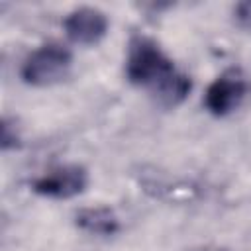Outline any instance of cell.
I'll return each instance as SVG.
<instances>
[{
    "label": "cell",
    "instance_id": "cell-1",
    "mask_svg": "<svg viewBox=\"0 0 251 251\" xmlns=\"http://www.w3.org/2000/svg\"><path fill=\"white\" fill-rule=\"evenodd\" d=\"M126 76L131 84L147 88L165 108H175L192 90L188 75L176 71L173 59L149 37H133L126 59Z\"/></svg>",
    "mask_w": 251,
    "mask_h": 251
},
{
    "label": "cell",
    "instance_id": "cell-2",
    "mask_svg": "<svg viewBox=\"0 0 251 251\" xmlns=\"http://www.w3.org/2000/svg\"><path fill=\"white\" fill-rule=\"evenodd\" d=\"M73 65V53L61 43H45L31 51L22 63L20 76L29 86H51L61 82Z\"/></svg>",
    "mask_w": 251,
    "mask_h": 251
},
{
    "label": "cell",
    "instance_id": "cell-3",
    "mask_svg": "<svg viewBox=\"0 0 251 251\" xmlns=\"http://www.w3.org/2000/svg\"><path fill=\"white\" fill-rule=\"evenodd\" d=\"M88 186V173L80 165H61L31 182V190L53 200H67L82 194Z\"/></svg>",
    "mask_w": 251,
    "mask_h": 251
},
{
    "label": "cell",
    "instance_id": "cell-4",
    "mask_svg": "<svg viewBox=\"0 0 251 251\" xmlns=\"http://www.w3.org/2000/svg\"><path fill=\"white\" fill-rule=\"evenodd\" d=\"M245 92H247L245 76L237 69H231L222 73L210 82L204 94V104L212 116L222 118L233 112L241 104V100L245 98Z\"/></svg>",
    "mask_w": 251,
    "mask_h": 251
},
{
    "label": "cell",
    "instance_id": "cell-5",
    "mask_svg": "<svg viewBox=\"0 0 251 251\" xmlns=\"http://www.w3.org/2000/svg\"><path fill=\"white\" fill-rule=\"evenodd\" d=\"M63 29L76 45H96L108 31V18L94 6H80L67 14Z\"/></svg>",
    "mask_w": 251,
    "mask_h": 251
},
{
    "label": "cell",
    "instance_id": "cell-6",
    "mask_svg": "<svg viewBox=\"0 0 251 251\" xmlns=\"http://www.w3.org/2000/svg\"><path fill=\"white\" fill-rule=\"evenodd\" d=\"M75 224L78 229L90 235H114L120 229V220L108 206H90L78 210Z\"/></svg>",
    "mask_w": 251,
    "mask_h": 251
},
{
    "label": "cell",
    "instance_id": "cell-7",
    "mask_svg": "<svg viewBox=\"0 0 251 251\" xmlns=\"http://www.w3.org/2000/svg\"><path fill=\"white\" fill-rule=\"evenodd\" d=\"M20 127L16 124V120L4 116L2 118V133H0V145L4 151L8 149H16L20 145Z\"/></svg>",
    "mask_w": 251,
    "mask_h": 251
},
{
    "label": "cell",
    "instance_id": "cell-8",
    "mask_svg": "<svg viewBox=\"0 0 251 251\" xmlns=\"http://www.w3.org/2000/svg\"><path fill=\"white\" fill-rule=\"evenodd\" d=\"M233 20H235V24L239 27L251 29V0L235 4V8H233Z\"/></svg>",
    "mask_w": 251,
    "mask_h": 251
},
{
    "label": "cell",
    "instance_id": "cell-9",
    "mask_svg": "<svg viewBox=\"0 0 251 251\" xmlns=\"http://www.w3.org/2000/svg\"><path fill=\"white\" fill-rule=\"evenodd\" d=\"M194 251H226V249H220V247H202V249H194Z\"/></svg>",
    "mask_w": 251,
    "mask_h": 251
}]
</instances>
